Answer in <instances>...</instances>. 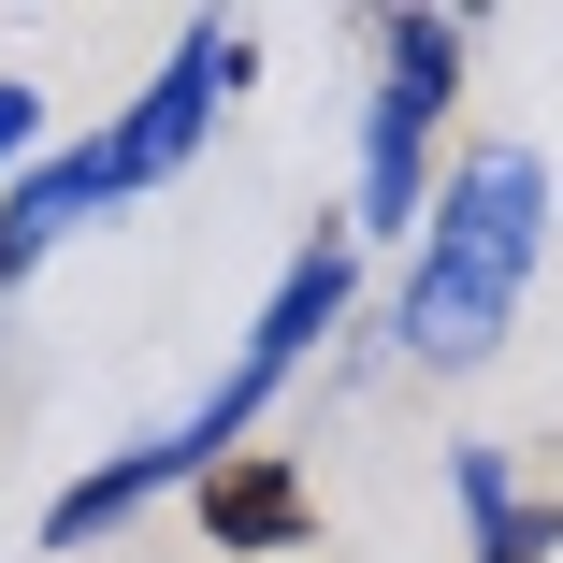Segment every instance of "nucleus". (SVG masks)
Listing matches in <instances>:
<instances>
[{
	"label": "nucleus",
	"mask_w": 563,
	"mask_h": 563,
	"mask_svg": "<svg viewBox=\"0 0 563 563\" xmlns=\"http://www.w3.org/2000/svg\"><path fill=\"white\" fill-rule=\"evenodd\" d=\"M534 261H549V159L534 145H463V174L419 202V261H405V303H390L405 362L477 376L506 332H520Z\"/></svg>",
	"instance_id": "1"
},
{
	"label": "nucleus",
	"mask_w": 563,
	"mask_h": 563,
	"mask_svg": "<svg viewBox=\"0 0 563 563\" xmlns=\"http://www.w3.org/2000/svg\"><path fill=\"white\" fill-rule=\"evenodd\" d=\"M30 145H44V87H15V73H0V174H15Z\"/></svg>",
	"instance_id": "7"
},
{
	"label": "nucleus",
	"mask_w": 563,
	"mask_h": 563,
	"mask_svg": "<svg viewBox=\"0 0 563 563\" xmlns=\"http://www.w3.org/2000/svg\"><path fill=\"white\" fill-rule=\"evenodd\" d=\"M347 303H362V246H347V232L289 246V275L261 289V318H246V347L217 362V390H202L188 419H159V433H145V448H159V477H174V492H202L217 463H246V433L289 405V376L318 362V332L347 318Z\"/></svg>",
	"instance_id": "3"
},
{
	"label": "nucleus",
	"mask_w": 563,
	"mask_h": 563,
	"mask_svg": "<svg viewBox=\"0 0 563 563\" xmlns=\"http://www.w3.org/2000/svg\"><path fill=\"white\" fill-rule=\"evenodd\" d=\"M448 506H463V563H549L563 549V492H520L506 448H448Z\"/></svg>",
	"instance_id": "6"
},
{
	"label": "nucleus",
	"mask_w": 563,
	"mask_h": 563,
	"mask_svg": "<svg viewBox=\"0 0 563 563\" xmlns=\"http://www.w3.org/2000/svg\"><path fill=\"white\" fill-rule=\"evenodd\" d=\"M303 534H318V492H303V463L246 448V463H217V477H202V549L275 563V549H303Z\"/></svg>",
	"instance_id": "5"
},
{
	"label": "nucleus",
	"mask_w": 563,
	"mask_h": 563,
	"mask_svg": "<svg viewBox=\"0 0 563 563\" xmlns=\"http://www.w3.org/2000/svg\"><path fill=\"white\" fill-rule=\"evenodd\" d=\"M463 15H390L376 30V101H362V202H347V246L376 232H419V202H433V131H448V101H463Z\"/></svg>",
	"instance_id": "4"
},
{
	"label": "nucleus",
	"mask_w": 563,
	"mask_h": 563,
	"mask_svg": "<svg viewBox=\"0 0 563 563\" xmlns=\"http://www.w3.org/2000/svg\"><path fill=\"white\" fill-rule=\"evenodd\" d=\"M246 30L232 15H217V30H174V58L145 73V101H131V117L117 131H87V145H58V159H30L15 188H0V232H15L30 261L73 232V217H117V202H145V188H174L188 159H202V131L217 117H232V87H246Z\"/></svg>",
	"instance_id": "2"
},
{
	"label": "nucleus",
	"mask_w": 563,
	"mask_h": 563,
	"mask_svg": "<svg viewBox=\"0 0 563 563\" xmlns=\"http://www.w3.org/2000/svg\"><path fill=\"white\" fill-rule=\"evenodd\" d=\"M15 275H30V246H15V232H0V289H15Z\"/></svg>",
	"instance_id": "8"
}]
</instances>
